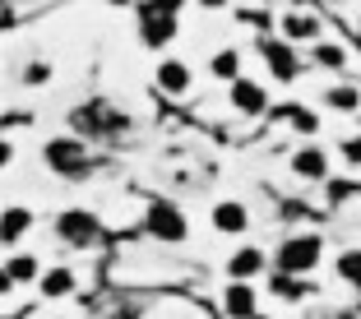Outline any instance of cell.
Returning <instances> with one entry per match:
<instances>
[{
  "mask_svg": "<svg viewBox=\"0 0 361 319\" xmlns=\"http://www.w3.org/2000/svg\"><path fill=\"white\" fill-rule=\"evenodd\" d=\"M232 106L241 111V116H264L269 111V93H264V84H255V79H236L232 84Z\"/></svg>",
  "mask_w": 361,
  "mask_h": 319,
  "instance_id": "obj_8",
  "label": "cell"
},
{
  "mask_svg": "<svg viewBox=\"0 0 361 319\" xmlns=\"http://www.w3.org/2000/svg\"><path fill=\"white\" fill-rule=\"evenodd\" d=\"M343 162H348V167H357L361 171V135H352V139H343Z\"/></svg>",
  "mask_w": 361,
  "mask_h": 319,
  "instance_id": "obj_24",
  "label": "cell"
},
{
  "mask_svg": "<svg viewBox=\"0 0 361 319\" xmlns=\"http://www.w3.org/2000/svg\"><path fill=\"white\" fill-rule=\"evenodd\" d=\"M274 292H278V296H292V301H297L301 296V282H297V277H287V273H278L274 277Z\"/></svg>",
  "mask_w": 361,
  "mask_h": 319,
  "instance_id": "obj_25",
  "label": "cell"
},
{
  "mask_svg": "<svg viewBox=\"0 0 361 319\" xmlns=\"http://www.w3.org/2000/svg\"><path fill=\"white\" fill-rule=\"evenodd\" d=\"M70 120H75L79 135H97V139H116V135L130 130V116L121 111V106H111V102H84Z\"/></svg>",
  "mask_w": 361,
  "mask_h": 319,
  "instance_id": "obj_2",
  "label": "cell"
},
{
  "mask_svg": "<svg viewBox=\"0 0 361 319\" xmlns=\"http://www.w3.org/2000/svg\"><path fill=\"white\" fill-rule=\"evenodd\" d=\"M5 292H14V277L5 273V264H0V296H5Z\"/></svg>",
  "mask_w": 361,
  "mask_h": 319,
  "instance_id": "obj_27",
  "label": "cell"
},
{
  "mask_svg": "<svg viewBox=\"0 0 361 319\" xmlns=\"http://www.w3.org/2000/svg\"><path fill=\"white\" fill-rule=\"evenodd\" d=\"M259 56H264L269 75H274L278 84H292V79L301 75V56H297V46L283 42V37H264V42H259Z\"/></svg>",
  "mask_w": 361,
  "mask_h": 319,
  "instance_id": "obj_6",
  "label": "cell"
},
{
  "mask_svg": "<svg viewBox=\"0 0 361 319\" xmlns=\"http://www.w3.org/2000/svg\"><path fill=\"white\" fill-rule=\"evenodd\" d=\"M292 171H297L301 181H324V176H329V153H319V149L292 153Z\"/></svg>",
  "mask_w": 361,
  "mask_h": 319,
  "instance_id": "obj_13",
  "label": "cell"
},
{
  "mask_svg": "<svg viewBox=\"0 0 361 319\" xmlns=\"http://www.w3.org/2000/svg\"><path fill=\"white\" fill-rule=\"evenodd\" d=\"M10 158H14V149H10V139H0V171L10 167Z\"/></svg>",
  "mask_w": 361,
  "mask_h": 319,
  "instance_id": "obj_26",
  "label": "cell"
},
{
  "mask_svg": "<svg viewBox=\"0 0 361 319\" xmlns=\"http://www.w3.org/2000/svg\"><path fill=\"white\" fill-rule=\"evenodd\" d=\"M264 250H255V245H245V250H236L232 259H227V273H232V282H255L259 273H264Z\"/></svg>",
  "mask_w": 361,
  "mask_h": 319,
  "instance_id": "obj_10",
  "label": "cell"
},
{
  "mask_svg": "<svg viewBox=\"0 0 361 319\" xmlns=\"http://www.w3.org/2000/svg\"><path fill=\"white\" fill-rule=\"evenodd\" d=\"M56 236H61L65 245H97V236H102V223H97L93 213L84 208H70L56 218Z\"/></svg>",
  "mask_w": 361,
  "mask_h": 319,
  "instance_id": "obj_7",
  "label": "cell"
},
{
  "mask_svg": "<svg viewBox=\"0 0 361 319\" xmlns=\"http://www.w3.org/2000/svg\"><path fill=\"white\" fill-rule=\"evenodd\" d=\"M47 79H51V65H47V61H32V65H23V84H28V88H42Z\"/></svg>",
  "mask_w": 361,
  "mask_h": 319,
  "instance_id": "obj_23",
  "label": "cell"
},
{
  "mask_svg": "<svg viewBox=\"0 0 361 319\" xmlns=\"http://www.w3.org/2000/svg\"><path fill=\"white\" fill-rule=\"evenodd\" d=\"M23 232H32V213L28 208H5L0 213V245H19Z\"/></svg>",
  "mask_w": 361,
  "mask_h": 319,
  "instance_id": "obj_15",
  "label": "cell"
},
{
  "mask_svg": "<svg viewBox=\"0 0 361 319\" xmlns=\"http://www.w3.org/2000/svg\"><path fill=\"white\" fill-rule=\"evenodd\" d=\"M144 232H149L153 241H162V245H180L185 236H190V223H185V213H180L176 204H149Z\"/></svg>",
  "mask_w": 361,
  "mask_h": 319,
  "instance_id": "obj_4",
  "label": "cell"
},
{
  "mask_svg": "<svg viewBox=\"0 0 361 319\" xmlns=\"http://www.w3.org/2000/svg\"><path fill=\"white\" fill-rule=\"evenodd\" d=\"M338 277L348 287H361V250H343L338 255Z\"/></svg>",
  "mask_w": 361,
  "mask_h": 319,
  "instance_id": "obj_21",
  "label": "cell"
},
{
  "mask_svg": "<svg viewBox=\"0 0 361 319\" xmlns=\"http://www.w3.org/2000/svg\"><path fill=\"white\" fill-rule=\"evenodd\" d=\"M315 61L324 65V70H343V65H348V51H343L338 42H319L315 46Z\"/></svg>",
  "mask_w": 361,
  "mask_h": 319,
  "instance_id": "obj_22",
  "label": "cell"
},
{
  "mask_svg": "<svg viewBox=\"0 0 361 319\" xmlns=\"http://www.w3.org/2000/svg\"><path fill=\"white\" fill-rule=\"evenodd\" d=\"M213 232H223V236H241L245 227H250V208L236 199H223V204H213Z\"/></svg>",
  "mask_w": 361,
  "mask_h": 319,
  "instance_id": "obj_9",
  "label": "cell"
},
{
  "mask_svg": "<svg viewBox=\"0 0 361 319\" xmlns=\"http://www.w3.org/2000/svg\"><path fill=\"white\" fill-rule=\"evenodd\" d=\"M357 37H361V19H357Z\"/></svg>",
  "mask_w": 361,
  "mask_h": 319,
  "instance_id": "obj_28",
  "label": "cell"
},
{
  "mask_svg": "<svg viewBox=\"0 0 361 319\" xmlns=\"http://www.w3.org/2000/svg\"><path fill=\"white\" fill-rule=\"evenodd\" d=\"M319 255H324V241H319V236H287V241L278 245L274 264H278V273L301 277V273H310V268L319 264Z\"/></svg>",
  "mask_w": 361,
  "mask_h": 319,
  "instance_id": "obj_3",
  "label": "cell"
},
{
  "mask_svg": "<svg viewBox=\"0 0 361 319\" xmlns=\"http://www.w3.org/2000/svg\"><path fill=\"white\" fill-rule=\"evenodd\" d=\"M180 32V5L171 0H149V5H139V37L144 46H171V37Z\"/></svg>",
  "mask_w": 361,
  "mask_h": 319,
  "instance_id": "obj_1",
  "label": "cell"
},
{
  "mask_svg": "<svg viewBox=\"0 0 361 319\" xmlns=\"http://www.w3.org/2000/svg\"><path fill=\"white\" fill-rule=\"evenodd\" d=\"M5 273H10L14 287H19V282H37V277H42V264H37V255H14L10 264H5Z\"/></svg>",
  "mask_w": 361,
  "mask_h": 319,
  "instance_id": "obj_19",
  "label": "cell"
},
{
  "mask_svg": "<svg viewBox=\"0 0 361 319\" xmlns=\"http://www.w3.org/2000/svg\"><path fill=\"white\" fill-rule=\"evenodd\" d=\"M37 287H42V296L61 301V296H70L79 282H75V273H70V268H47V273L37 277Z\"/></svg>",
  "mask_w": 361,
  "mask_h": 319,
  "instance_id": "obj_16",
  "label": "cell"
},
{
  "mask_svg": "<svg viewBox=\"0 0 361 319\" xmlns=\"http://www.w3.org/2000/svg\"><path fill=\"white\" fill-rule=\"evenodd\" d=\"M324 102H329L334 111H357V106H361V88L338 84V88H329V93H324Z\"/></svg>",
  "mask_w": 361,
  "mask_h": 319,
  "instance_id": "obj_20",
  "label": "cell"
},
{
  "mask_svg": "<svg viewBox=\"0 0 361 319\" xmlns=\"http://www.w3.org/2000/svg\"><path fill=\"white\" fill-rule=\"evenodd\" d=\"M213 79H223V84H236V79H241V51H236V46H223V51L213 56Z\"/></svg>",
  "mask_w": 361,
  "mask_h": 319,
  "instance_id": "obj_17",
  "label": "cell"
},
{
  "mask_svg": "<svg viewBox=\"0 0 361 319\" xmlns=\"http://www.w3.org/2000/svg\"><path fill=\"white\" fill-rule=\"evenodd\" d=\"M278 116H283L287 125L297 130V135H315V130H319V116H315V111H310V106H301V102L283 106V111H278Z\"/></svg>",
  "mask_w": 361,
  "mask_h": 319,
  "instance_id": "obj_18",
  "label": "cell"
},
{
  "mask_svg": "<svg viewBox=\"0 0 361 319\" xmlns=\"http://www.w3.org/2000/svg\"><path fill=\"white\" fill-rule=\"evenodd\" d=\"M153 79H158V88L167 97H180V93H190V79L195 75H190V65H185V61H162Z\"/></svg>",
  "mask_w": 361,
  "mask_h": 319,
  "instance_id": "obj_11",
  "label": "cell"
},
{
  "mask_svg": "<svg viewBox=\"0 0 361 319\" xmlns=\"http://www.w3.org/2000/svg\"><path fill=\"white\" fill-rule=\"evenodd\" d=\"M278 28H283V42H306V37H315V32H319V19H315V14L292 10V14L278 19Z\"/></svg>",
  "mask_w": 361,
  "mask_h": 319,
  "instance_id": "obj_14",
  "label": "cell"
},
{
  "mask_svg": "<svg viewBox=\"0 0 361 319\" xmlns=\"http://www.w3.org/2000/svg\"><path fill=\"white\" fill-rule=\"evenodd\" d=\"M223 306H227V315H232V319H255L259 296H255V287H250V282H232V287H227V296H223Z\"/></svg>",
  "mask_w": 361,
  "mask_h": 319,
  "instance_id": "obj_12",
  "label": "cell"
},
{
  "mask_svg": "<svg viewBox=\"0 0 361 319\" xmlns=\"http://www.w3.org/2000/svg\"><path fill=\"white\" fill-rule=\"evenodd\" d=\"M42 158H47V167H51L56 176H84V171H88V149H84V139H70V135L51 139V144L42 149Z\"/></svg>",
  "mask_w": 361,
  "mask_h": 319,
  "instance_id": "obj_5",
  "label": "cell"
}]
</instances>
